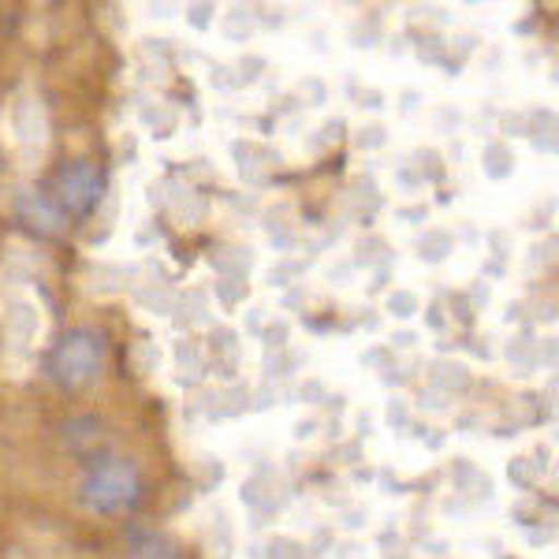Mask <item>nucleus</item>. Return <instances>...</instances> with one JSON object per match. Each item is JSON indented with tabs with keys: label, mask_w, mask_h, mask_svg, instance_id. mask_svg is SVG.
Masks as SVG:
<instances>
[{
	"label": "nucleus",
	"mask_w": 559,
	"mask_h": 559,
	"mask_svg": "<svg viewBox=\"0 0 559 559\" xmlns=\"http://www.w3.org/2000/svg\"><path fill=\"white\" fill-rule=\"evenodd\" d=\"M20 213H23V221L31 224V228L57 231L60 224H64V213H60L45 194H23L20 198Z\"/></svg>",
	"instance_id": "nucleus-4"
},
{
	"label": "nucleus",
	"mask_w": 559,
	"mask_h": 559,
	"mask_svg": "<svg viewBox=\"0 0 559 559\" xmlns=\"http://www.w3.org/2000/svg\"><path fill=\"white\" fill-rule=\"evenodd\" d=\"M102 362H105V344L94 329H71L60 336V344L52 347L49 355V377L57 381L60 388H86L102 373Z\"/></svg>",
	"instance_id": "nucleus-2"
},
{
	"label": "nucleus",
	"mask_w": 559,
	"mask_h": 559,
	"mask_svg": "<svg viewBox=\"0 0 559 559\" xmlns=\"http://www.w3.org/2000/svg\"><path fill=\"white\" fill-rule=\"evenodd\" d=\"M134 559H179V552L165 537H139L134 545Z\"/></svg>",
	"instance_id": "nucleus-5"
},
{
	"label": "nucleus",
	"mask_w": 559,
	"mask_h": 559,
	"mask_svg": "<svg viewBox=\"0 0 559 559\" xmlns=\"http://www.w3.org/2000/svg\"><path fill=\"white\" fill-rule=\"evenodd\" d=\"M142 477L128 459H102L86 471L83 481V503L90 511H102V515H116V511H128L139 503Z\"/></svg>",
	"instance_id": "nucleus-1"
},
{
	"label": "nucleus",
	"mask_w": 559,
	"mask_h": 559,
	"mask_svg": "<svg viewBox=\"0 0 559 559\" xmlns=\"http://www.w3.org/2000/svg\"><path fill=\"white\" fill-rule=\"evenodd\" d=\"M97 198H102V173H97L94 165L71 160V165H64L57 173V198H52V205H57L60 213L86 216L97 205Z\"/></svg>",
	"instance_id": "nucleus-3"
}]
</instances>
